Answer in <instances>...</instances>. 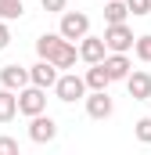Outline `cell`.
<instances>
[{"instance_id": "6da1fadb", "label": "cell", "mask_w": 151, "mask_h": 155, "mask_svg": "<svg viewBox=\"0 0 151 155\" xmlns=\"http://www.w3.org/2000/svg\"><path fill=\"white\" fill-rule=\"evenodd\" d=\"M36 54L54 61L58 69H72L76 58H79V47H76V40H65L61 33H43L36 40Z\"/></svg>"}, {"instance_id": "7a4b0ae2", "label": "cell", "mask_w": 151, "mask_h": 155, "mask_svg": "<svg viewBox=\"0 0 151 155\" xmlns=\"http://www.w3.org/2000/svg\"><path fill=\"white\" fill-rule=\"evenodd\" d=\"M86 79L76 76V72H61L58 76V83H54V94H58V101H65V105H72V101H79V97H86Z\"/></svg>"}, {"instance_id": "3957f363", "label": "cell", "mask_w": 151, "mask_h": 155, "mask_svg": "<svg viewBox=\"0 0 151 155\" xmlns=\"http://www.w3.org/2000/svg\"><path fill=\"white\" fill-rule=\"evenodd\" d=\"M18 112H22V116H40V112H47V90L36 87V83L22 87V90H18Z\"/></svg>"}, {"instance_id": "277c9868", "label": "cell", "mask_w": 151, "mask_h": 155, "mask_svg": "<svg viewBox=\"0 0 151 155\" xmlns=\"http://www.w3.org/2000/svg\"><path fill=\"white\" fill-rule=\"evenodd\" d=\"M58 33H61L65 40H83L86 33H90V15H83V11H61Z\"/></svg>"}, {"instance_id": "5b68a950", "label": "cell", "mask_w": 151, "mask_h": 155, "mask_svg": "<svg viewBox=\"0 0 151 155\" xmlns=\"http://www.w3.org/2000/svg\"><path fill=\"white\" fill-rule=\"evenodd\" d=\"M104 43H108V51L126 54V51H133L137 36H133V29H130L126 22H115V25H108V29H104Z\"/></svg>"}, {"instance_id": "8992f818", "label": "cell", "mask_w": 151, "mask_h": 155, "mask_svg": "<svg viewBox=\"0 0 151 155\" xmlns=\"http://www.w3.org/2000/svg\"><path fill=\"white\" fill-rule=\"evenodd\" d=\"M54 137H58V123L47 116V112L29 116V141H36V144H50Z\"/></svg>"}, {"instance_id": "52a82bcc", "label": "cell", "mask_w": 151, "mask_h": 155, "mask_svg": "<svg viewBox=\"0 0 151 155\" xmlns=\"http://www.w3.org/2000/svg\"><path fill=\"white\" fill-rule=\"evenodd\" d=\"M79 58L86 61V65H97V61H104L108 58V43H104V36H86L79 40Z\"/></svg>"}, {"instance_id": "ba28073f", "label": "cell", "mask_w": 151, "mask_h": 155, "mask_svg": "<svg viewBox=\"0 0 151 155\" xmlns=\"http://www.w3.org/2000/svg\"><path fill=\"white\" fill-rule=\"evenodd\" d=\"M86 116L90 119H108L115 112V105H112V97H108V90H90L86 97Z\"/></svg>"}, {"instance_id": "9c48e42d", "label": "cell", "mask_w": 151, "mask_h": 155, "mask_svg": "<svg viewBox=\"0 0 151 155\" xmlns=\"http://www.w3.org/2000/svg\"><path fill=\"white\" fill-rule=\"evenodd\" d=\"M58 76H61V72H58V65H54V61H47V58H40L36 65L29 69V79H33L36 87H43V90H54Z\"/></svg>"}, {"instance_id": "30bf717a", "label": "cell", "mask_w": 151, "mask_h": 155, "mask_svg": "<svg viewBox=\"0 0 151 155\" xmlns=\"http://www.w3.org/2000/svg\"><path fill=\"white\" fill-rule=\"evenodd\" d=\"M126 90H130L133 101H148L151 97V76L144 72V69H133V72L126 76Z\"/></svg>"}, {"instance_id": "8fae6325", "label": "cell", "mask_w": 151, "mask_h": 155, "mask_svg": "<svg viewBox=\"0 0 151 155\" xmlns=\"http://www.w3.org/2000/svg\"><path fill=\"white\" fill-rule=\"evenodd\" d=\"M33 79H29V69H22V65H4L0 69V87H11V90H22V87H29Z\"/></svg>"}, {"instance_id": "7c38bea8", "label": "cell", "mask_w": 151, "mask_h": 155, "mask_svg": "<svg viewBox=\"0 0 151 155\" xmlns=\"http://www.w3.org/2000/svg\"><path fill=\"white\" fill-rule=\"evenodd\" d=\"M104 69H108V76H112V83H115V79H122V83H126V76L133 72L130 58H126V54H119V51H112V54L104 58Z\"/></svg>"}, {"instance_id": "4fadbf2b", "label": "cell", "mask_w": 151, "mask_h": 155, "mask_svg": "<svg viewBox=\"0 0 151 155\" xmlns=\"http://www.w3.org/2000/svg\"><path fill=\"white\" fill-rule=\"evenodd\" d=\"M14 116H18V90L0 87V123H11Z\"/></svg>"}, {"instance_id": "5bb4252c", "label": "cell", "mask_w": 151, "mask_h": 155, "mask_svg": "<svg viewBox=\"0 0 151 155\" xmlns=\"http://www.w3.org/2000/svg\"><path fill=\"white\" fill-rule=\"evenodd\" d=\"M83 79H86V87H90V90H108V83H112V76H108V69H104V61L90 65Z\"/></svg>"}, {"instance_id": "9a60e30c", "label": "cell", "mask_w": 151, "mask_h": 155, "mask_svg": "<svg viewBox=\"0 0 151 155\" xmlns=\"http://www.w3.org/2000/svg\"><path fill=\"white\" fill-rule=\"evenodd\" d=\"M126 15H130L126 0H108V4H104V22H108V25H115V22H126Z\"/></svg>"}, {"instance_id": "2e32d148", "label": "cell", "mask_w": 151, "mask_h": 155, "mask_svg": "<svg viewBox=\"0 0 151 155\" xmlns=\"http://www.w3.org/2000/svg\"><path fill=\"white\" fill-rule=\"evenodd\" d=\"M22 15H25L22 0H0V18H4V22H14V18H22Z\"/></svg>"}, {"instance_id": "e0dca14e", "label": "cell", "mask_w": 151, "mask_h": 155, "mask_svg": "<svg viewBox=\"0 0 151 155\" xmlns=\"http://www.w3.org/2000/svg\"><path fill=\"white\" fill-rule=\"evenodd\" d=\"M133 134H137V141H140V144H151V116L137 119V126H133Z\"/></svg>"}, {"instance_id": "ac0fdd59", "label": "cell", "mask_w": 151, "mask_h": 155, "mask_svg": "<svg viewBox=\"0 0 151 155\" xmlns=\"http://www.w3.org/2000/svg\"><path fill=\"white\" fill-rule=\"evenodd\" d=\"M133 54H137L140 61H151V33H148V36H137V43H133Z\"/></svg>"}, {"instance_id": "d6986e66", "label": "cell", "mask_w": 151, "mask_h": 155, "mask_svg": "<svg viewBox=\"0 0 151 155\" xmlns=\"http://www.w3.org/2000/svg\"><path fill=\"white\" fill-rule=\"evenodd\" d=\"M126 7H130V15H137V18L151 15V0H126Z\"/></svg>"}, {"instance_id": "ffe728a7", "label": "cell", "mask_w": 151, "mask_h": 155, "mask_svg": "<svg viewBox=\"0 0 151 155\" xmlns=\"http://www.w3.org/2000/svg\"><path fill=\"white\" fill-rule=\"evenodd\" d=\"M40 7H43V11H50V15H61V11L69 7V0H40Z\"/></svg>"}, {"instance_id": "44dd1931", "label": "cell", "mask_w": 151, "mask_h": 155, "mask_svg": "<svg viewBox=\"0 0 151 155\" xmlns=\"http://www.w3.org/2000/svg\"><path fill=\"white\" fill-rule=\"evenodd\" d=\"M0 155H18V141L14 137H0Z\"/></svg>"}, {"instance_id": "7402d4cb", "label": "cell", "mask_w": 151, "mask_h": 155, "mask_svg": "<svg viewBox=\"0 0 151 155\" xmlns=\"http://www.w3.org/2000/svg\"><path fill=\"white\" fill-rule=\"evenodd\" d=\"M7 43H11V29H7V22L0 18V51H4Z\"/></svg>"}]
</instances>
